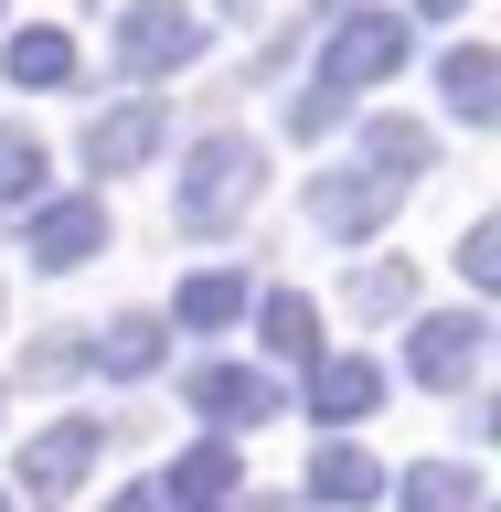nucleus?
Listing matches in <instances>:
<instances>
[{"label": "nucleus", "mask_w": 501, "mask_h": 512, "mask_svg": "<svg viewBox=\"0 0 501 512\" xmlns=\"http://www.w3.org/2000/svg\"><path fill=\"white\" fill-rule=\"evenodd\" d=\"M192 54H203V11H192V0H128V11H118V75H128V86L182 75Z\"/></svg>", "instance_id": "obj_2"}, {"label": "nucleus", "mask_w": 501, "mask_h": 512, "mask_svg": "<svg viewBox=\"0 0 501 512\" xmlns=\"http://www.w3.org/2000/svg\"><path fill=\"white\" fill-rule=\"evenodd\" d=\"M459 11H470V0H416V22H459Z\"/></svg>", "instance_id": "obj_25"}, {"label": "nucleus", "mask_w": 501, "mask_h": 512, "mask_svg": "<svg viewBox=\"0 0 501 512\" xmlns=\"http://www.w3.org/2000/svg\"><path fill=\"white\" fill-rule=\"evenodd\" d=\"M0 75L32 86V96H64L75 75H86V54H75V32H64V22H22L11 43H0Z\"/></svg>", "instance_id": "obj_10"}, {"label": "nucleus", "mask_w": 501, "mask_h": 512, "mask_svg": "<svg viewBox=\"0 0 501 512\" xmlns=\"http://www.w3.org/2000/svg\"><path fill=\"white\" fill-rule=\"evenodd\" d=\"M480 342H491V331H480V310H427V320L406 331V374L427 384V395H470Z\"/></svg>", "instance_id": "obj_4"}, {"label": "nucleus", "mask_w": 501, "mask_h": 512, "mask_svg": "<svg viewBox=\"0 0 501 512\" xmlns=\"http://www.w3.org/2000/svg\"><path fill=\"white\" fill-rule=\"evenodd\" d=\"M75 374H86V331H43L22 352V384H75Z\"/></svg>", "instance_id": "obj_22"}, {"label": "nucleus", "mask_w": 501, "mask_h": 512, "mask_svg": "<svg viewBox=\"0 0 501 512\" xmlns=\"http://www.w3.org/2000/svg\"><path fill=\"white\" fill-rule=\"evenodd\" d=\"M246 512H299V502H246Z\"/></svg>", "instance_id": "obj_27"}, {"label": "nucleus", "mask_w": 501, "mask_h": 512, "mask_svg": "<svg viewBox=\"0 0 501 512\" xmlns=\"http://www.w3.org/2000/svg\"><path fill=\"white\" fill-rule=\"evenodd\" d=\"M160 139H171L160 96H128V107L86 118V171H150V160H160Z\"/></svg>", "instance_id": "obj_9"}, {"label": "nucleus", "mask_w": 501, "mask_h": 512, "mask_svg": "<svg viewBox=\"0 0 501 512\" xmlns=\"http://www.w3.org/2000/svg\"><path fill=\"white\" fill-rule=\"evenodd\" d=\"M235 11H246V0H235Z\"/></svg>", "instance_id": "obj_29"}, {"label": "nucleus", "mask_w": 501, "mask_h": 512, "mask_svg": "<svg viewBox=\"0 0 501 512\" xmlns=\"http://www.w3.org/2000/svg\"><path fill=\"white\" fill-rule=\"evenodd\" d=\"M160 352H171V320L128 310V320H107V331L86 342V363H107V374H160Z\"/></svg>", "instance_id": "obj_12"}, {"label": "nucleus", "mask_w": 501, "mask_h": 512, "mask_svg": "<svg viewBox=\"0 0 501 512\" xmlns=\"http://www.w3.org/2000/svg\"><path fill=\"white\" fill-rule=\"evenodd\" d=\"M374 395H384V374L363 363V352H331V363H310V416L331 427V416H374Z\"/></svg>", "instance_id": "obj_14"}, {"label": "nucleus", "mask_w": 501, "mask_h": 512, "mask_svg": "<svg viewBox=\"0 0 501 512\" xmlns=\"http://www.w3.org/2000/svg\"><path fill=\"white\" fill-rule=\"evenodd\" d=\"M395 502L406 512H480V470L470 459H416V470L395 480Z\"/></svg>", "instance_id": "obj_16"}, {"label": "nucleus", "mask_w": 501, "mask_h": 512, "mask_svg": "<svg viewBox=\"0 0 501 512\" xmlns=\"http://www.w3.org/2000/svg\"><path fill=\"white\" fill-rule=\"evenodd\" d=\"M438 86H448L459 118H501V54H491V43H459V54L438 64Z\"/></svg>", "instance_id": "obj_17"}, {"label": "nucleus", "mask_w": 501, "mask_h": 512, "mask_svg": "<svg viewBox=\"0 0 501 512\" xmlns=\"http://www.w3.org/2000/svg\"><path fill=\"white\" fill-rule=\"evenodd\" d=\"M374 491H384V470H374V459H363V448H320V459H310V502H374Z\"/></svg>", "instance_id": "obj_20"}, {"label": "nucleus", "mask_w": 501, "mask_h": 512, "mask_svg": "<svg viewBox=\"0 0 501 512\" xmlns=\"http://www.w3.org/2000/svg\"><path fill=\"white\" fill-rule=\"evenodd\" d=\"M0 512H22V502H11V491H0Z\"/></svg>", "instance_id": "obj_28"}, {"label": "nucleus", "mask_w": 501, "mask_h": 512, "mask_svg": "<svg viewBox=\"0 0 501 512\" xmlns=\"http://www.w3.org/2000/svg\"><path fill=\"white\" fill-rule=\"evenodd\" d=\"M107 512H182V502H171L160 480H128V491H118V502H107Z\"/></svg>", "instance_id": "obj_24"}, {"label": "nucleus", "mask_w": 501, "mask_h": 512, "mask_svg": "<svg viewBox=\"0 0 501 512\" xmlns=\"http://www.w3.org/2000/svg\"><path fill=\"white\" fill-rule=\"evenodd\" d=\"M363 171L427 182V171H438V128H427V118H363Z\"/></svg>", "instance_id": "obj_11"}, {"label": "nucleus", "mask_w": 501, "mask_h": 512, "mask_svg": "<svg viewBox=\"0 0 501 512\" xmlns=\"http://www.w3.org/2000/svg\"><path fill=\"white\" fill-rule=\"evenodd\" d=\"M342 310H352V320H395V310H416V267H406V256H374V267H352Z\"/></svg>", "instance_id": "obj_19"}, {"label": "nucleus", "mask_w": 501, "mask_h": 512, "mask_svg": "<svg viewBox=\"0 0 501 512\" xmlns=\"http://www.w3.org/2000/svg\"><path fill=\"white\" fill-rule=\"evenodd\" d=\"M22 246H32V267H86V256H107V203H86V192H64V203H43V214L22 224Z\"/></svg>", "instance_id": "obj_7"}, {"label": "nucleus", "mask_w": 501, "mask_h": 512, "mask_svg": "<svg viewBox=\"0 0 501 512\" xmlns=\"http://www.w3.org/2000/svg\"><path fill=\"white\" fill-rule=\"evenodd\" d=\"M160 491H171L182 512H214L224 491H235V438H203V448H182V459L160 470Z\"/></svg>", "instance_id": "obj_13"}, {"label": "nucleus", "mask_w": 501, "mask_h": 512, "mask_svg": "<svg viewBox=\"0 0 501 512\" xmlns=\"http://www.w3.org/2000/svg\"><path fill=\"white\" fill-rule=\"evenodd\" d=\"M192 406L214 416L224 438H235V427H267V416L288 406V384H278V374H256V363H203V374H192Z\"/></svg>", "instance_id": "obj_8"}, {"label": "nucleus", "mask_w": 501, "mask_h": 512, "mask_svg": "<svg viewBox=\"0 0 501 512\" xmlns=\"http://www.w3.org/2000/svg\"><path fill=\"white\" fill-rule=\"evenodd\" d=\"M352 11H374V0H320V22H352Z\"/></svg>", "instance_id": "obj_26"}, {"label": "nucleus", "mask_w": 501, "mask_h": 512, "mask_svg": "<svg viewBox=\"0 0 501 512\" xmlns=\"http://www.w3.org/2000/svg\"><path fill=\"white\" fill-rule=\"evenodd\" d=\"M171 320H182V331L246 320V267H203V278H182V288H171Z\"/></svg>", "instance_id": "obj_15"}, {"label": "nucleus", "mask_w": 501, "mask_h": 512, "mask_svg": "<svg viewBox=\"0 0 501 512\" xmlns=\"http://www.w3.org/2000/svg\"><path fill=\"white\" fill-rule=\"evenodd\" d=\"M96 448H107V427H96V416H54V427L22 448V491H32V502H64V491L96 470Z\"/></svg>", "instance_id": "obj_5"}, {"label": "nucleus", "mask_w": 501, "mask_h": 512, "mask_svg": "<svg viewBox=\"0 0 501 512\" xmlns=\"http://www.w3.org/2000/svg\"><path fill=\"white\" fill-rule=\"evenodd\" d=\"M395 64H406V11H352V22H331V43H320V75H310V86L363 96V86H384Z\"/></svg>", "instance_id": "obj_3"}, {"label": "nucleus", "mask_w": 501, "mask_h": 512, "mask_svg": "<svg viewBox=\"0 0 501 512\" xmlns=\"http://www.w3.org/2000/svg\"><path fill=\"white\" fill-rule=\"evenodd\" d=\"M256 331H267L278 363H310V352H320V310L299 299V288H267V299H256Z\"/></svg>", "instance_id": "obj_18"}, {"label": "nucleus", "mask_w": 501, "mask_h": 512, "mask_svg": "<svg viewBox=\"0 0 501 512\" xmlns=\"http://www.w3.org/2000/svg\"><path fill=\"white\" fill-rule=\"evenodd\" d=\"M32 192H43V139L0 118V214H22Z\"/></svg>", "instance_id": "obj_21"}, {"label": "nucleus", "mask_w": 501, "mask_h": 512, "mask_svg": "<svg viewBox=\"0 0 501 512\" xmlns=\"http://www.w3.org/2000/svg\"><path fill=\"white\" fill-rule=\"evenodd\" d=\"M395 203H406V182H384V171H363V160H352V171H320V192H310L320 235H342V246H352V235H374Z\"/></svg>", "instance_id": "obj_6"}, {"label": "nucleus", "mask_w": 501, "mask_h": 512, "mask_svg": "<svg viewBox=\"0 0 501 512\" xmlns=\"http://www.w3.org/2000/svg\"><path fill=\"white\" fill-rule=\"evenodd\" d=\"M256 192H267V150H256L246 128H214V139L192 150V171L171 182V214H182L192 235H224V224L256 214Z\"/></svg>", "instance_id": "obj_1"}, {"label": "nucleus", "mask_w": 501, "mask_h": 512, "mask_svg": "<svg viewBox=\"0 0 501 512\" xmlns=\"http://www.w3.org/2000/svg\"><path fill=\"white\" fill-rule=\"evenodd\" d=\"M459 267H470V288H501V224H491V214L459 235Z\"/></svg>", "instance_id": "obj_23"}]
</instances>
